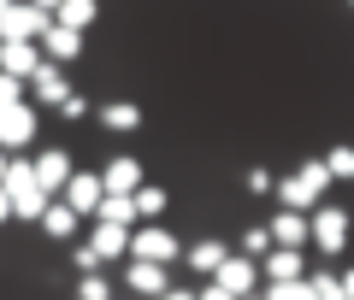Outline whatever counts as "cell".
Returning <instances> with one entry per match:
<instances>
[{"label":"cell","mask_w":354,"mask_h":300,"mask_svg":"<svg viewBox=\"0 0 354 300\" xmlns=\"http://www.w3.org/2000/svg\"><path fill=\"white\" fill-rule=\"evenodd\" d=\"M0 188L12 194V218L41 224V212H48V200H53V194L36 183V159H18V153H12V159H6V183H0Z\"/></svg>","instance_id":"cell-1"},{"label":"cell","mask_w":354,"mask_h":300,"mask_svg":"<svg viewBox=\"0 0 354 300\" xmlns=\"http://www.w3.org/2000/svg\"><path fill=\"white\" fill-rule=\"evenodd\" d=\"M330 183H337V177H330V165H325V159H307L295 177H283V183H278V194H283V206H295V212H313L319 200H325Z\"/></svg>","instance_id":"cell-2"},{"label":"cell","mask_w":354,"mask_h":300,"mask_svg":"<svg viewBox=\"0 0 354 300\" xmlns=\"http://www.w3.org/2000/svg\"><path fill=\"white\" fill-rule=\"evenodd\" d=\"M53 18L41 12L36 0H12L6 6V18H0V41H41V30H48Z\"/></svg>","instance_id":"cell-3"},{"label":"cell","mask_w":354,"mask_h":300,"mask_svg":"<svg viewBox=\"0 0 354 300\" xmlns=\"http://www.w3.org/2000/svg\"><path fill=\"white\" fill-rule=\"evenodd\" d=\"M177 253H183V241H177L171 230H160L153 218H148L142 230H130V259H153V265H171Z\"/></svg>","instance_id":"cell-4"},{"label":"cell","mask_w":354,"mask_h":300,"mask_svg":"<svg viewBox=\"0 0 354 300\" xmlns=\"http://www.w3.org/2000/svg\"><path fill=\"white\" fill-rule=\"evenodd\" d=\"M59 200L71 206L77 218H88V212H101V200H106V183L95 171H71V183L59 188Z\"/></svg>","instance_id":"cell-5"},{"label":"cell","mask_w":354,"mask_h":300,"mask_svg":"<svg viewBox=\"0 0 354 300\" xmlns=\"http://www.w3.org/2000/svg\"><path fill=\"white\" fill-rule=\"evenodd\" d=\"M342 241H348V212L319 200V206H313V248L319 253H342Z\"/></svg>","instance_id":"cell-6"},{"label":"cell","mask_w":354,"mask_h":300,"mask_svg":"<svg viewBox=\"0 0 354 300\" xmlns=\"http://www.w3.org/2000/svg\"><path fill=\"white\" fill-rule=\"evenodd\" d=\"M213 283H218V288H230L236 300H248V288L260 283V259H248V253H230V259L213 271Z\"/></svg>","instance_id":"cell-7"},{"label":"cell","mask_w":354,"mask_h":300,"mask_svg":"<svg viewBox=\"0 0 354 300\" xmlns=\"http://www.w3.org/2000/svg\"><path fill=\"white\" fill-rule=\"evenodd\" d=\"M24 141H36V106H24V100H18V106H6V112H0V148L18 153Z\"/></svg>","instance_id":"cell-8"},{"label":"cell","mask_w":354,"mask_h":300,"mask_svg":"<svg viewBox=\"0 0 354 300\" xmlns=\"http://www.w3.org/2000/svg\"><path fill=\"white\" fill-rule=\"evenodd\" d=\"M41 65H48V53H41V41H6V53H0V71H12V77H36Z\"/></svg>","instance_id":"cell-9"},{"label":"cell","mask_w":354,"mask_h":300,"mask_svg":"<svg viewBox=\"0 0 354 300\" xmlns=\"http://www.w3.org/2000/svg\"><path fill=\"white\" fill-rule=\"evenodd\" d=\"M260 277H266V283H301V277H307L301 248H272V253L260 259Z\"/></svg>","instance_id":"cell-10"},{"label":"cell","mask_w":354,"mask_h":300,"mask_svg":"<svg viewBox=\"0 0 354 300\" xmlns=\"http://www.w3.org/2000/svg\"><path fill=\"white\" fill-rule=\"evenodd\" d=\"M272 241H278V248H307V241H313V218L295 212V206H283V212L272 218Z\"/></svg>","instance_id":"cell-11"},{"label":"cell","mask_w":354,"mask_h":300,"mask_svg":"<svg viewBox=\"0 0 354 300\" xmlns=\"http://www.w3.org/2000/svg\"><path fill=\"white\" fill-rule=\"evenodd\" d=\"M124 283H130V294H142V300H160L165 288H171V277H165V265H153V259H136L124 271Z\"/></svg>","instance_id":"cell-12"},{"label":"cell","mask_w":354,"mask_h":300,"mask_svg":"<svg viewBox=\"0 0 354 300\" xmlns=\"http://www.w3.org/2000/svg\"><path fill=\"white\" fill-rule=\"evenodd\" d=\"M41 53H48L53 65H65V59H77V53H83V30H65L59 18H53V24L41 30Z\"/></svg>","instance_id":"cell-13"},{"label":"cell","mask_w":354,"mask_h":300,"mask_svg":"<svg viewBox=\"0 0 354 300\" xmlns=\"http://www.w3.org/2000/svg\"><path fill=\"white\" fill-rule=\"evenodd\" d=\"M36 183L48 188V194H59V188L71 183V159H65L59 148H48V153H36Z\"/></svg>","instance_id":"cell-14"},{"label":"cell","mask_w":354,"mask_h":300,"mask_svg":"<svg viewBox=\"0 0 354 300\" xmlns=\"http://www.w3.org/2000/svg\"><path fill=\"white\" fill-rule=\"evenodd\" d=\"M88 241H95V253H101L106 265H113V259H124V253H130V230H124V224H106V218L95 224V236H88Z\"/></svg>","instance_id":"cell-15"},{"label":"cell","mask_w":354,"mask_h":300,"mask_svg":"<svg viewBox=\"0 0 354 300\" xmlns=\"http://www.w3.org/2000/svg\"><path fill=\"white\" fill-rule=\"evenodd\" d=\"M101 183H106V194H136L142 188V159H113L101 171Z\"/></svg>","instance_id":"cell-16"},{"label":"cell","mask_w":354,"mask_h":300,"mask_svg":"<svg viewBox=\"0 0 354 300\" xmlns=\"http://www.w3.org/2000/svg\"><path fill=\"white\" fill-rule=\"evenodd\" d=\"M183 259H189V265H195V271H201V277H213L218 265L230 259V248H225V241H213V236H201V241H195V248H183Z\"/></svg>","instance_id":"cell-17"},{"label":"cell","mask_w":354,"mask_h":300,"mask_svg":"<svg viewBox=\"0 0 354 300\" xmlns=\"http://www.w3.org/2000/svg\"><path fill=\"white\" fill-rule=\"evenodd\" d=\"M30 88H36V100H41V106H59V100L71 94V88H65V77H59V65H53V59L41 65L36 77H30Z\"/></svg>","instance_id":"cell-18"},{"label":"cell","mask_w":354,"mask_h":300,"mask_svg":"<svg viewBox=\"0 0 354 300\" xmlns=\"http://www.w3.org/2000/svg\"><path fill=\"white\" fill-rule=\"evenodd\" d=\"M95 218H106V224H124V230H136V218H142V212H136V194H106Z\"/></svg>","instance_id":"cell-19"},{"label":"cell","mask_w":354,"mask_h":300,"mask_svg":"<svg viewBox=\"0 0 354 300\" xmlns=\"http://www.w3.org/2000/svg\"><path fill=\"white\" fill-rule=\"evenodd\" d=\"M101 124L124 136V130H136V124H142V106H136V100H113V106H101Z\"/></svg>","instance_id":"cell-20"},{"label":"cell","mask_w":354,"mask_h":300,"mask_svg":"<svg viewBox=\"0 0 354 300\" xmlns=\"http://www.w3.org/2000/svg\"><path fill=\"white\" fill-rule=\"evenodd\" d=\"M41 230H48V236H77V212L71 206H65V200H48V212H41Z\"/></svg>","instance_id":"cell-21"},{"label":"cell","mask_w":354,"mask_h":300,"mask_svg":"<svg viewBox=\"0 0 354 300\" xmlns=\"http://www.w3.org/2000/svg\"><path fill=\"white\" fill-rule=\"evenodd\" d=\"M53 18H59L65 30H88V24H95V0H65Z\"/></svg>","instance_id":"cell-22"},{"label":"cell","mask_w":354,"mask_h":300,"mask_svg":"<svg viewBox=\"0 0 354 300\" xmlns=\"http://www.w3.org/2000/svg\"><path fill=\"white\" fill-rule=\"evenodd\" d=\"M325 165H330V177H337V183H354V148H348V141H337V148L325 153Z\"/></svg>","instance_id":"cell-23"},{"label":"cell","mask_w":354,"mask_h":300,"mask_svg":"<svg viewBox=\"0 0 354 300\" xmlns=\"http://www.w3.org/2000/svg\"><path fill=\"white\" fill-rule=\"evenodd\" d=\"M307 288H313V300H348V288H342V277H330V271L307 277Z\"/></svg>","instance_id":"cell-24"},{"label":"cell","mask_w":354,"mask_h":300,"mask_svg":"<svg viewBox=\"0 0 354 300\" xmlns=\"http://www.w3.org/2000/svg\"><path fill=\"white\" fill-rule=\"evenodd\" d=\"M77 300H113V283H106L101 271H83V283H77Z\"/></svg>","instance_id":"cell-25"},{"label":"cell","mask_w":354,"mask_h":300,"mask_svg":"<svg viewBox=\"0 0 354 300\" xmlns=\"http://www.w3.org/2000/svg\"><path fill=\"white\" fill-rule=\"evenodd\" d=\"M136 212H142V218H160V212H165V188H148V183H142V188H136Z\"/></svg>","instance_id":"cell-26"},{"label":"cell","mask_w":354,"mask_h":300,"mask_svg":"<svg viewBox=\"0 0 354 300\" xmlns=\"http://www.w3.org/2000/svg\"><path fill=\"white\" fill-rule=\"evenodd\" d=\"M24 77H12V71H0V112H6V106H18V100H24Z\"/></svg>","instance_id":"cell-27"},{"label":"cell","mask_w":354,"mask_h":300,"mask_svg":"<svg viewBox=\"0 0 354 300\" xmlns=\"http://www.w3.org/2000/svg\"><path fill=\"white\" fill-rule=\"evenodd\" d=\"M272 248H278V241H272V230H248V236H242V253H248V259H266Z\"/></svg>","instance_id":"cell-28"},{"label":"cell","mask_w":354,"mask_h":300,"mask_svg":"<svg viewBox=\"0 0 354 300\" xmlns=\"http://www.w3.org/2000/svg\"><path fill=\"white\" fill-rule=\"evenodd\" d=\"M266 300H313V288H307V277H301V283H272Z\"/></svg>","instance_id":"cell-29"},{"label":"cell","mask_w":354,"mask_h":300,"mask_svg":"<svg viewBox=\"0 0 354 300\" xmlns=\"http://www.w3.org/2000/svg\"><path fill=\"white\" fill-rule=\"evenodd\" d=\"M71 259H77V271H101V253H95V241H83Z\"/></svg>","instance_id":"cell-30"},{"label":"cell","mask_w":354,"mask_h":300,"mask_svg":"<svg viewBox=\"0 0 354 300\" xmlns=\"http://www.w3.org/2000/svg\"><path fill=\"white\" fill-rule=\"evenodd\" d=\"M59 112H65V118H83V112H88V100H83V94H65V100H59Z\"/></svg>","instance_id":"cell-31"},{"label":"cell","mask_w":354,"mask_h":300,"mask_svg":"<svg viewBox=\"0 0 354 300\" xmlns=\"http://www.w3.org/2000/svg\"><path fill=\"white\" fill-rule=\"evenodd\" d=\"M272 188V171H248V194H266Z\"/></svg>","instance_id":"cell-32"},{"label":"cell","mask_w":354,"mask_h":300,"mask_svg":"<svg viewBox=\"0 0 354 300\" xmlns=\"http://www.w3.org/2000/svg\"><path fill=\"white\" fill-rule=\"evenodd\" d=\"M201 300H236L230 288H218V283H201Z\"/></svg>","instance_id":"cell-33"},{"label":"cell","mask_w":354,"mask_h":300,"mask_svg":"<svg viewBox=\"0 0 354 300\" xmlns=\"http://www.w3.org/2000/svg\"><path fill=\"white\" fill-rule=\"evenodd\" d=\"M160 300H201V294H195V288H165Z\"/></svg>","instance_id":"cell-34"},{"label":"cell","mask_w":354,"mask_h":300,"mask_svg":"<svg viewBox=\"0 0 354 300\" xmlns=\"http://www.w3.org/2000/svg\"><path fill=\"white\" fill-rule=\"evenodd\" d=\"M6 218H12V194H6V188H0V224H6Z\"/></svg>","instance_id":"cell-35"},{"label":"cell","mask_w":354,"mask_h":300,"mask_svg":"<svg viewBox=\"0 0 354 300\" xmlns=\"http://www.w3.org/2000/svg\"><path fill=\"white\" fill-rule=\"evenodd\" d=\"M36 6H41V12H48V18H53V12H59V6H65V0H36Z\"/></svg>","instance_id":"cell-36"},{"label":"cell","mask_w":354,"mask_h":300,"mask_svg":"<svg viewBox=\"0 0 354 300\" xmlns=\"http://www.w3.org/2000/svg\"><path fill=\"white\" fill-rule=\"evenodd\" d=\"M6 159H12V153H6V148H0V183H6Z\"/></svg>","instance_id":"cell-37"},{"label":"cell","mask_w":354,"mask_h":300,"mask_svg":"<svg viewBox=\"0 0 354 300\" xmlns=\"http://www.w3.org/2000/svg\"><path fill=\"white\" fill-rule=\"evenodd\" d=\"M342 288H348V294H354V271H342Z\"/></svg>","instance_id":"cell-38"},{"label":"cell","mask_w":354,"mask_h":300,"mask_svg":"<svg viewBox=\"0 0 354 300\" xmlns=\"http://www.w3.org/2000/svg\"><path fill=\"white\" fill-rule=\"evenodd\" d=\"M6 6H12V0H0V18H6Z\"/></svg>","instance_id":"cell-39"},{"label":"cell","mask_w":354,"mask_h":300,"mask_svg":"<svg viewBox=\"0 0 354 300\" xmlns=\"http://www.w3.org/2000/svg\"><path fill=\"white\" fill-rule=\"evenodd\" d=\"M0 53H6V41H0Z\"/></svg>","instance_id":"cell-40"},{"label":"cell","mask_w":354,"mask_h":300,"mask_svg":"<svg viewBox=\"0 0 354 300\" xmlns=\"http://www.w3.org/2000/svg\"><path fill=\"white\" fill-rule=\"evenodd\" d=\"M348 300H354V294H348Z\"/></svg>","instance_id":"cell-41"}]
</instances>
